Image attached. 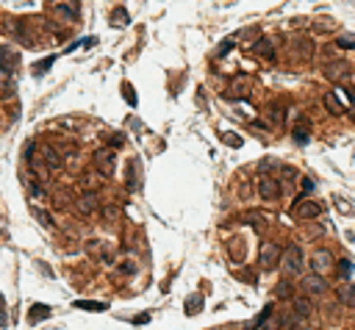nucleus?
<instances>
[{
  "label": "nucleus",
  "instance_id": "35",
  "mask_svg": "<svg viewBox=\"0 0 355 330\" xmlns=\"http://www.w3.org/2000/svg\"><path fill=\"white\" fill-rule=\"evenodd\" d=\"M281 327H283V319H272V322H269V319H266V322H264V325H261V327H258V330H281Z\"/></svg>",
  "mask_w": 355,
  "mask_h": 330
},
{
  "label": "nucleus",
  "instance_id": "41",
  "mask_svg": "<svg viewBox=\"0 0 355 330\" xmlns=\"http://www.w3.org/2000/svg\"><path fill=\"white\" fill-rule=\"evenodd\" d=\"M64 205H70V197H67V195H56V208H64Z\"/></svg>",
  "mask_w": 355,
  "mask_h": 330
},
{
  "label": "nucleus",
  "instance_id": "39",
  "mask_svg": "<svg viewBox=\"0 0 355 330\" xmlns=\"http://www.w3.org/2000/svg\"><path fill=\"white\" fill-rule=\"evenodd\" d=\"M336 47H344V50H350V47H355V39H336Z\"/></svg>",
  "mask_w": 355,
  "mask_h": 330
},
{
  "label": "nucleus",
  "instance_id": "5",
  "mask_svg": "<svg viewBox=\"0 0 355 330\" xmlns=\"http://www.w3.org/2000/svg\"><path fill=\"white\" fill-rule=\"evenodd\" d=\"M281 258H283V272L286 275H300L303 272V250H300V244H289Z\"/></svg>",
  "mask_w": 355,
  "mask_h": 330
},
{
  "label": "nucleus",
  "instance_id": "36",
  "mask_svg": "<svg viewBox=\"0 0 355 330\" xmlns=\"http://www.w3.org/2000/svg\"><path fill=\"white\" fill-rule=\"evenodd\" d=\"M128 189H136V164L128 167Z\"/></svg>",
  "mask_w": 355,
  "mask_h": 330
},
{
  "label": "nucleus",
  "instance_id": "30",
  "mask_svg": "<svg viewBox=\"0 0 355 330\" xmlns=\"http://www.w3.org/2000/svg\"><path fill=\"white\" fill-rule=\"evenodd\" d=\"M311 122H305V120H300L297 122V128H294V139L297 142H308V133H305V128H308Z\"/></svg>",
  "mask_w": 355,
  "mask_h": 330
},
{
  "label": "nucleus",
  "instance_id": "14",
  "mask_svg": "<svg viewBox=\"0 0 355 330\" xmlns=\"http://www.w3.org/2000/svg\"><path fill=\"white\" fill-rule=\"evenodd\" d=\"M252 50L258 53V56H264V59H269V61H275L278 59V50H275V42H272L269 36H261L255 45H252Z\"/></svg>",
  "mask_w": 355,
  "mask_h": 330
},
{
  "label": "nucleus",
  "instance_id": "21",
  "mask_svg": "<svg viewBox=\"0 0 355 330\" xmlns=\"http://www.w3.org/2000/svg\"><path fill=\"white\" fill-rule=\"evenodd\" d=\"M333 203H336L339 214H344V217H355V205H352L350 200H344L341 195H333Z\"/></svg>",
  "mask_w": 355,
  "mask_h": 330
},
{
  "label": "nucleus",
  "instance_id": "38",
  "mask_svg": "<svg viewBox=\"0 0 355 330\" xmlns=\"http://www.w3.org/2000/svg\"><path fill=\"white\" fill-rule=\"evenodd\" d=\"M311 191H313V181L311 178H303V197H308Z\"/></svg>",
  "mask_w": 355,
  "mask_h": 330
},
{
  "label": "nucleus",
  "instance_id": "26",
  "mask_svg": "<svg viewBox=\"0 0 355 330\" xmlns=\"http://www.w3.org/2000/svg\"><path fill=\"white\" fill-rule=\"evenodd\" d=\"M228 250H230V256H233L236 261H239V258H244V242H242V239H230Z\"/></svg>",
  "mask_w": 355,
  "mask_h": 330
},
{
  "label": "nucleus",
  "instance_id": "9",
  "mask_svg": "<svg viewBox=\"0 0 355 330\" xmlns=\"http://www.w3.org/2000/svg\"><path fill=\"white\" fill-rule=\"evenodd\" d=\"M97 205H100V200H97L94 191H81V195L75 197V208H78V214H94Z\"/></svg>",
  "mask_w": 355,
  "mask_h": 330
},
{
  "label": "nucleus",
  "instance_id": "23",
  "mask_svg": "<svg viewBox=\"0 0 355 330\" xmlns=\"http://www.w3.org/2000/svg\"><path fill=\"white\" fill-rule=\"evenodd\" d=\"M242 219H244V222H247V225H255L258 230H261L264 225H266V217L261 214V211H250V214H244Z\"/></svg>",
  "mask_w": 355,
  "mask_h": 330
},
{
  "label": "nucleus",
  "instance_id": "40",
  "mask_svg": "<svg viewBox=\"0 0 355 330\" xmlns=\"http://www.w3.org/2000/svg\"><path fill=\"white\" fill-rule=\"evenodd\" d=\"M122 142H125V136H122V133H114V136H111V150H117Z\"/></svg>",
  "mask_w": 355,
  "mask_h": 330
},
{
  "label": "nucleus",
  "instance_id": "28",
  "mask_svg": "<svg viewBox=\"0 0 355 330\" xmlns=\"http://www.w3.org/2000/svg\"><path fill=\"white\" fill-rule=\"evenodd\" d=\"M341 72H344V64H339V61H333V64H327V67H325V75H327L330 81H336Z\"/></svg>",
  "mask_w": 355,
  "mask_h": 330
},
{
  "label": "nucleus",
  "instance_id": "25",
  "mask_svg": "<svg viewBox=\"0 0 355 330\" xmlns=\"http://www.w3.org/2000/svg\"><path fill=\"white\" fill-rule=\"evenodd\" d=\"M325 108H327V111H330V114H341V111H344V108H341L339 106V94L336 92H333V94H327V98H325Z\"/></svg>",
  "mask_w": 355,
  "mask_h": 330
},
{
  "label": "nucleus",
  "instance_id": "29",
  "mask_svg": "<svg viewBox=\"0 0 355 330\" xmlns=\"http://www.w3.org/2000/svg\"><path fill=\"white\" fill-rule=\"evenodd\" d=\"M275 297H278V300L291 297V283H289V280H281V283L275 286Z\"/></svg>",
  "mask_w": 355,
  "mask_h": 330
},
{
  "label": "nucleus",
  "instance_id": "1",
  "mask_svg": "<svg viewBox=\"0 0 355 330\" xmlns=\"http://www.w3.org/2000/svg\"><path fill=\"white\" fill-rule=\"evenodd\" d=\"M47 9H50V14L56 17L61 25H75L81 17L75 0H47Z\"/></svg>",
  "mask_w": 355,
  "mask_h": 330
},
{
  "label": "nucleus",
  "instance_id": "45",
  "mask_svg": "<svg viewBox=\"0 0 355 330\" xmlns=\"http://www.w3.org/2000/svg\"><path fill=\"white\" fill-rule=\"evenodd\" d=\"M230 47H233V45H230V42H225V45L220 47V56H225V53H230Z\"/></svg>",
  "mask_w": 355,
  "mask_h": 330
},
{
  "label": "nucleus",
  "instance_id": "37",
  "mask_svg": "<svg viewBox=\"0 0 355 330\" xmlns=\"http://www.w3.org/2000/svg\"><path fill=\"white\" fill-rule=\"evenodd\" d=\"M147 322H150V314L145 311V314H139V316H133V319H131V325H147Z\"/></svg>",
  "mask_w": 355,
  "mask_h": 330
},
{
  "label": "nucleus",
  "instance_id": "32",
  "mask_svg": "<svg viewBox=\"0 0 355 330\" xmlns=\"http://www.w3.org/2000/svg\"><path fill=\"white\" fill-rule=\"evenodd\" d=\"M33 217H36L39 222L45 225V228H53V219H50V214H47L45 208H33Z\"/></svg>",
  "mask_w": 355,
  "mask_h": 330
},
{
  "label": "nucleus",
  "instance_id": "13",
  "mask_svg": "<svg viewBox=\"0 0 355 330\" xmlns=\"http://www.w3.org/2000/svg\"><path fill=\"white\" fill-rule=\"evenodd\" d=\"M291 47H294V59H297V61H311V56H313V42H311V36H297Z\"/></svg>",
  "mask_w": 355,
  "mask_h": 330
},
{
  "label": "nucleus",
  "instance_id": "19",
  "mask_svg": "<svg viewBox=\"0 0 355 330\" xmlns=\"http://www.w3.org/2000/svg\"><path fill=\"white\" fill-rule=\"evenodd\" d=\"M339 302H344V305L355 308V283H344L339 288Z\"/></svg>",
  "mask_w": 355,
  "mask_h": 330
},
{
  "label": "nucleus",
  "instance_id": "33",
  "mask_svg": "<svg viewBox=\"0 0 355 330\" xmlns=\"http://www.w3.org/2000/svg\"><path fill=\"white\" fill-rule=\"evenodd\" d=\"M350 272H352V264H350V258H341L339 261V275H341V278H350Z\"/></svg>",
  "mask_w": 355,
  "mask_h": 330
},
{
  "label": "nucleus",
  "instance_id": "15",
  "mask_svg": "<svg viewBox=\"0 0 355 330\" xmlns=\"http://www.w3.org/2000/svg\"><path fill=\"white\" fill-rule=\"evenodd\" d=\"M250 92H252V84H250V78H236L233 84H230V92L225 94V98H247Z\"/></svg>",
  "mask_w": 355,
  "mask_h": 330
},
{
  "label": "nucleus",
  "instance_id": "11",
  "mask_svg": "<svg viewBox=\"0 0 355 330\" xmlns=\"http://www.w3.org/2000/svg\"><path fill=\"white\" fill-rule=\"evenodd\" d=\"M311 266H313V272H317V275H322V278H325V275L333 269V256L327 250H317V253H313V258H311Z\"/></svg>",
  "mask_w": 355,
  "mask_h": 330
},
{
  "label": "nucleus",
  "instance_id": "17",
  "mask_svg": "<svg viewBox=\"0 0 355 330\" xmlns=\"http://www.w3.org/2000/svg\"><path fill=\"white\" fill-rule=\"evenodd\" d=\"M72 305L78 308V311H94V314L108 311V302H100V300H75Z\"/></svg>",
  "mask_w": 355,
  "mask_h": 330
},
{
  "label": "nucleus",
  "instance_id": "6",
  "mask_svg": "<svg viewBox=\"0 0 355 330\" xmlns=\"http://www.w3.org/2000/svg\"><path fill=\"white\" fill-rule=\"evenodd\" d=\"M255 191H258V197L261 200H278L281 197V183L275 181V178H269V175H261V181H258V186H255Z\"/></svg>",
  "mask_w": 355,
  "mask_h": 330
},
{
  "label": "nucleus",
  "instance_id": "34",
  "mask_svg": "<svg viewBox=\"0 0 355 330\" xmlns=\"http://www.w3.org/2000/svg\"><path fill=\"white\" fill-rule=\"evenodd\" d=\"M122 94H125V100L131 103V106H136V92H133V86L122 84Z\"/></svg>",
  "mask_w": 355,
  "mask_h": 330
},
{
  "label": "nucleus",
  "instance_id": "46",
  "mask_svg": "<svg viewBox=\"0 0 355 330\" xmlns=\"http://www.w3.org/2000/svg\"><path fill=\"white\" fill-rule=\"evenodd\" d=\"M352 120H355V114H352Z\"/></svg>",
  "mask_w": 355,
  "mask_h": 330
},
{
  "label": "nucleus",
  "instance_id": "10",
  "mask_svg": "<svg viewBox=\"0 0 355 330\" xmlns=\"http://www.w3.org/2000/svg\"><path fill=\"white\" fill-rule=\"evenodd\" d=\"M291 214H294L297 219H303V222H308V219H317L319 214H322V208H319L317 203H305L303 197H300V203H294Z\"/></svg>",
  "mask_w": 355,
  "mask_h": 330
},
{
  "label": "nucleus",
  "instance_id": "20",
  "mask_svg": "<svg viewBox=\"0 0 355 330\" xmlns=\"http://www.w3.org/2000/svg\"><path fill=\"white\" fill-rule=\"evenodd\" d=\"M53 311H50V305H31V311H28V322L33 325V322H39V319H45V316H50Z\"/></svg>",
  "mask_w": 355,
  "mask_h": 330
},
{
  "label": "nucleus",
  "instance_id": "12",
  "mask_svg": "<svg viewBox=\"0 0 355 330\" xmlns=\"http://www.w3.org/2000/svg\"><path fill=\"white\" fill-rule=\"evenodd\" d=\"M266 120L272 122V125H283L286 122V103L283 100H272V103H266Z\"/></svg>",
  "mask_w": 355,
  "mask_h": 330
},
{
  "label": "nucleus",
  "instance_id": "22",
  "mask_svg": "<svg viewBox=\"0 0 355 330\" xmlns=\"http://www.w3.org/2000/svg\"><path fill=\"white\" fill-rule=\"evenodd\" d=\"M269 316H272V305H266L264 311H261V314L255 316V319H252V322H247V325H244V330H258V327H261V325H264L266 319H269Z\"/></svg>",
  "mask_w": 355,
  "mask_h": 330
},
{
  "label": "nucleus",
  "instance_id": "43",
  "mask_svg": "<svg viewBox=\"0 0 355 330\" xmlns=\"http://www.w3.org/2000/svg\"><path fill=\"white\" fill-rule=\"evenodd\" d=\"M103 214H106V219H117V214H120V211H117V208H106Z\"/></svg>",
  "mask_w": 355,
  "mask_h": 330
},
{
  "label": "nucleus",
  "instance_id": "8",
  "mask_svg": "<svg viewBox=\"0 0 355 330\" xmlns=\"http://www.w3.org/2000/svg\"><path fill=\"white\" fill-rule=\"evenodd\" d=\"M300 286H303L305 294H325L327 292V280L322 278V275H317V272L305 275V278L300 280Z\"/></svg>",
  "mask_w": 355,
  "mask_h": 330
},
{
  "label": "nucleus",
  "instance_id": "2",
  "mask_svg": "<svg viewBox=\"0 0 355 330\" xmlns=\"http://www.w3.org/2000/svg\"><path fill=\"white\" fill-rule=\"evenodd\" d=\"M33 153H36V158L45 164L47 172H58V169L64 167V161H61V153H58L56 147H53V144H36V147H33Z\"/></svg>",
  "mask_w": 355,
  "mask_h": 330
},
{
  "label": "nucleus",
  "instance_id": "4",
  "mask_svg": "<svg viewBox=\"0 0 355 330\" xmlns=\"http://www.w3.org/2000/svg\"><path fill=\"white\" fill-rule=\"evenodd\" d=\"M92 164H94V169H97L103 178H111V172H114V150L111 147L94 150V153H92Z\"/></svg>",
  "mask_w": 355,
  "mask_h": 330
},
{
  "label": "nucleus",
  "instance_id": "42",
  "mask_svg": "<svg viewBox=\"0 0 355 330\" xmlns=\"http://www.w3.org/2000/svg\"><path fill=\"white\" fill-rule=\"evenodd\" d=\"M9 325V316H6V308H3V300H0V327Z\"/></svg>",
  "mask_w": 355,
  "mask_h": 330
},
{
  "label": "nucleus",
  "instance_id": "16",
  "mask_svg": "<svg viewBox=\"0 0 355 330\" xmlns=\"http://www.w3.org/2000/svg\"><path fill=\"white\" fill-rule=\"evenodd\" d=\"M311 314H313L311 294H305V297H294V316H297V319H308Z\"/></svg>",
  "mask_w": 355,
  "mask_h": 330
},
{
  "label": "nucleus",
  "instance_id": "7",
  "mask_svg": "<svg viewBox=\"0 0 355 330\" xmlns=\"http://www.w3.org/2000/svg\"><path fill=\"white\" fill-rule=\"evenodd\" d=\"M19 67V53L11 45H0V72L11 75Z\"/></svg>",
  "mask_w": 355,
  "mask_h": 330
},
{
  "label": "nucleus",
  "instance_id": "3",
  "mask_svg": "<svg viewBox=\"0 0 355 330\" xmlns=\"http://www.w3.org/2000/svg\"><path fill=\"white\" fill-rule=\"evenodd\" d=\"M258 256H261L258 258V266H261V269H275L278 261H281V256H283V247L275 244V242H264Z\"/></svg>",
  "mask_w": 355,
  "mask_h": 330
},
{
  "label": "nucleus",
  "instance_id": "44",
  "mask_svg": "<svg viewBox=\"0 0 355 330\" xmlns=\"http://www.w3.org/2000/svg\"><path fill=\"white\" fill-rule=\"evenodd\" d=\"M283 175H286V178H294V175H297V169H294V167H286V169H283Z\"/></svg>",
  "mask_w": 355,
  "mask_h": 330
},
{
  "label": "nucleus",
  "instance_id": "24",
  "mask_svg": "<svg viewBox=\"0 0 355 330\" xmlns=\"http://www.w3.org/2000/svg\"><path fill=\"white\" fill-rule=\"evenodd\" d=\"M53 61H56V56H47L45 61H36V64L31 67V72H33V75H36V78H39V75H45V72H47V70H50V67H53Z\"/></svg>",
  "mask_w": 355,
  "mask_h": 330
},
{
  "label": "nucleus",
  "instance_id": "18",
  "mask_svg": "<svg viewBox=\"0 0 355 330\" xmlns=\"http://www.w3.org/2000/svg\"><path fill=\"white\" fill-rule=\"evenodd\" d=\"M108 23H111L114 28H125V25L131 23V17H128V11L122 9V6H117V9H114L111 14H108Z\"/></svg>",
  "mask_w": 355,
  "mask_h": 330
},
{
  "label": "nucleus",
  "instance_id": "27",
  "mask_svg": "<svg viewBox=\"0 0 355 330\" xmlns=\"http://www.w3.org/2000/svg\"><path fill=\"white\" fill-rule=\"evenodd\" d=\"M220 142L230 144V147H242V136H239V133H230V130H225V133H220Z\"/></svg>",
  "mask_w": 355,
  "mask_h": 330
},
{
  "label": "nucleus",
  "instance_id": "31",
  "mask_svg": "<svg viewBox=\"0 0 355 330\" xmlns=\"http://www.w3.org/2000/svg\"><path fill=\"white\" fill-rule=\"evenodd\" d=\"M186 302H189V305H186V314L189 316H194L197 311H203V300L200 297H189Z\"/></svg>",
  "mask_w": 355,
  "mask_h": 330
}]
</instances>
